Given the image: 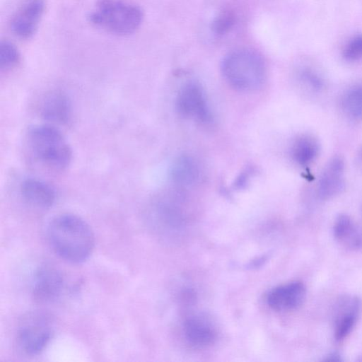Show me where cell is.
Listing matches in <instances>:
<instances>
[{"mask_svg": "<svg viewBox=\"0 0 362 362\" xmlns=\"http://www.w3.org/2000/svg\"><path fill=\"white\" fill-rule=\"evenodd\" d=\"M40 113L53 124H67L71 117V104L67 95L59 90L46 94L40 105Z\"/></svg>", "mask_w": 362, "mask_h": 362, "instance_id": "obj_12", "label": "cell"}, {"mask_svg": "<svg viewBox=\"0 0 362 362\" xmlns=\"http://www.w3.org/2000/svg\"><path fill=\"white\" fill-rule=\"evenodd\" d=\"M64 288V277L54 267L44 264L35 270L32 281V294L35 300L53 303L60 298Z\"/></svg>", "mask_w": 362, "mask_h": 362, "instance_id": "obj_7", "label": "cell"}, {"mask_svg": "<svg viewBox=\"0 0 362 362\" xmlns=\"http://www.w3.org/2000/svg\"><path fill=\"white\" fill-rule=\"evenodd\" d=\"M341 107L350 120L362 119V84L353 86L346 90L341 100Z\"/></svg>", "mask_w": 362, "mask_h": 362, "instance_id": "obj_18", "label": "cell"}, {"mask_svg": "<svg viewBox=\"0 0 362 362\" xmlns=\"http://www.w3.org/2000/svg\"><path fill=\"white\" fill-rule=\"evenodd\" d=\"M170 174L175 184L186 187L198 182L200 177V170L194 158L188 156H182L173 162Z\"/></svg>", "mask_w": 362, "mask_h": 362, "instance_id": "obj_17", "label": "cell"}, {"mask_svg": "<svg viewBox=\"0 0 362 362\" xmlns=\"http://www.w3.org/2000/svg\"><path fill=\"white\" fill-rule=\"evenodd\" d=\"M20 192L25 202L38 209H48L56 200L54 188L41 180L28 177L20 185Z\"/></svg>", "mask_w": 362, "mask_h": 362, "instance_id": "obj_11", "label": "cell"}, {"mask_svg": "<svg viewBox=\"0 0 362 362\" xmlns=\"http://www.w3.org/2000/svg\"><path fill=\"white\" fill-rule=\"evenodd\" d=\"M344 162L335 156L327 163L317 182L316 193L321 200H329L339 195L344 189Z\"/></svg>", "mask_w": 362, "mask_h": 362, "instance_id": "obj_10", "label": "cell"}, {"mask_svg": "<svg viewBox=\"0 0 362 362\" xmlns=\"http://www.w3.org/2000/svg\"><path fill=\"white\" fill-rule=\"evenodd\" d=\"M90 21L112 33L119 35L135 32L143 20V13L136 6L116 0L100 2L89 16Z\"/></svg>", "mask_w": 362, "mask_h": 362, "instance_id": "obj_4", "label": "cell"}, {"mask_svg": "<svg viewBox=\"0 0 362 362\" xmlns=\"http://www.w3.org/2000/svg\"><path fill=\"white\" fill-rule=\"evenodd\" d=\"M306 293V287L302 281H292L274 288L267 295V301L276 311H291L303 304Z\"/></svg>", "mask_w": 362, "mask_h": 362, "instance_id": "obj_9", "label": "cell"}, {"mask_svg": "<svg viewBox=\"0 0 362 362\" xmlns=\"http://www.w3.org/2000/svg\"><path fill=\"white\" fill-rule=\"evenodd\" d=\"M325 361H343L341 356L339 353L334 351L329 354L325 358Z\"/></svg>", "mask_w": 362, "mask_h": 362, "instance_id": "obj_23", "label": "cell"}, {"mask_svg": "<svg viewBox=\"0 0 362 362\" xmlns=\"http://www.w3.org/2000/svg\"><path fill=\"white\" fill-rule=\"evenodd\" d=\"M21 55L16 46L7 40L0 44V69L8 71L14 68L20 62Z\"/></svg>", "mask_w": 362, "mask_h": 362, "instance_id": "obj_19", "label": "cell"}, {"mask_svg": "<svg viewBox=\"0 0 362 362\" xmlns=\"http://www.w3.org/2000/svg\"><path fill=\"white\" fill-rule=\"evenodd\" d=\"M184 334L190 344L198 348L211 345L216 339V331L206 318L193 315L184 322Z\"/></svg>", "mask_w": 362, "mask_h": 362, "instance_id": "obj_14", "label": "cell"}, {"mask_svg": "<svg viewBox=\"0 0 362 362\" xmlns=\"http://www.w3.org/2000/svg\"><path fill=\"white\" fill-rule=\"evenodd\" d=\"M53 251L66 262L79 264L86 261L95 246V236L88 223L72 214L56 216L46 230Z\"/></svg>", "mask_w": 362, "mask_h": 362, "instance_id": "obj_1", "label": "cell"}, {"mask_svg": "<svg viewBox=\"0 0 362 362\" xmlns=\"http://www.w3.org/2000/svg\"><path fill=\"white\" fill-rule=\"evenodd\" d=\"M320 150V143L316 137L310 134H303L293 141L290 154L298 165L307 167L317 159Z\"/></svg>", "mask_w": 362, "mask_h": 362, "instance_id": "obj_16", "label": "cell"}, {"mask_svg": "<svg viewBox=\"0 0 362 362\" xmlns=\"http://www.w3.org/2000/svg\"><path fill=\"white\" fill-rule=\"evenodd\" d=\"M221 72L233 88L241 92L259 89L266 79V66L255 52L238 49L226 55L221 63Z\"/></svg>", "mask_w": 362, "mask_h": 362, "instance_id": "obj_3", "label": "cell"}, {"mask_svg": "<svg viewBox=\"0 0 362 362\" xmlns=\"http://www.w3.org/2000/svg\"><path fill=\"white\" fill-rule=\"evenodd\" d=\"M334 239L350 250L362 248V228L348 215L339 214L334 220L332 228Z\"/></svg>", "mask_w": 362, "mask_h": 362, "instance_id": "obj_15", "label": "cell"}, {"mask_svg": "<svg viewBox=\"0 0 362 362\" xmlns=\"http://www.w3.org/2000/svg\"><path fill=\"white\" fill-rule=\"evenodd\" d=\"M362 309L361 298L355 295L340 296L334 305L333 327L334 339L340 342L352 332Z\"/></svg>", "mask_w": 362, "mask_h": 362, "instance_id": "obj_8", "label": "cell"}, {"mask_svg": "<svg viewBox=\"0 0 362 362\" xmlns=\"http://www.w3.org/2000/svg\"><path fill=\"white\" fill-rule=\"evenodd\" d=\"M54 334L49 316L42 312L28 313L23 317L16 332V344L24 354L36 356L42 352Z\"/></svg>", "mask_w": 362, "mask_h": 362, "instance_id": "obj_5", "label": "cell"}, {"mask_svg": "<svg viewBox=\"0 0 362 362\" xmlns=\"http://www.w3.org/2000/svg\"><path fill=\"white\" fill-rule=\"evenodd\" d=\"M175 107L178 114L184 118L202 124L209 123L212 120L205 91L198 82H187L179 89Z\"/></svg>", "mask_w": 362, "mask_h": 362, "instance_id": "obj_6", "label": "cell"}, {"mask_svg": "<svg viewBox=\"0 0 362 362\" xmlns=\"http://www.w3.org/2000/svg\"><path fill=\"white\" fill-rule=\"evenodd\" d=\"M25 139L28 156L35 164L52 172H61L69 167L71 148L54 125H34L28 129Z\"/></svg>", "mask_w": 362, "mask_h": 362, "instance_id": "obj_2", "label": "cell"}, {"mask_svg": "<svg viewBox=\"0 0 362 362\" xmlns=\"http://www.w3.org/2000/svg\"><path fill=\"white\" fill-rule=\"evenodd\" d=\"M356 163L357 165L362 170V146L357 153Z\"/></svg>", "mask_w": 362, "mask_h": 362, "instance_id": "obj_24", "label": "cell"}, {"mask_svg": "<svg viewBox=\"0 0 362 362\" xmlns=\"http://www.w3.org/2000/svg\"><path fill=\"white\" fill-rule=\"evenodd\" d=\"M299 78L303 86L310 91L317 93L324 88L325 82L320 76L310 69H303L300 72Z\"/></svg>", "mask_w": 362, "mask_h": 362, "instance_id": "obj_20", "label": "cell"}, {"mask_svg": "<svg viewBox=\"0 0 362 362\" xmlns=\"http://www.w3.org/2000/svg\"><path fill=\"white\" fill-rule=\"evenodd\" d=\"M44 12V5L40 1L28 4L18 11L11 22L14 35L22 39L30 38L37 29Z\"/></svg>", "mask_w": 362, "mask_h": 362, "instance_id": "obj_13", "label": "cell"}, {"mask_svg": "<svg viewBox=\"0 0 362 362\" xmlns=\"http://www.w3.org/2000/svg\"><path fill=\"white\" fill-rule=\"evenodd\" d=\"M344 57L348 61H356L362 58V35L352 39L344 50Z\"/></svg>", "mask_w": 362, "mask_h": 362, "instance_id": "obj_21", "label": "cell"}, {"mask_svg": "<svg viewBox=\"0 0 362 362\" xmlns=\"http://www.w3.org/2000/svg\"><path fill=\"white\" fill-rule=\"evenodd\" d=\"M234 23V16L229 12L221 13L213 22L212 28L217 34L228 32Z\"/></svg>", "mask_w": 362, "mask_h": 362, "instance_id": "obj_22", "label": "cell"}]
</instances>
